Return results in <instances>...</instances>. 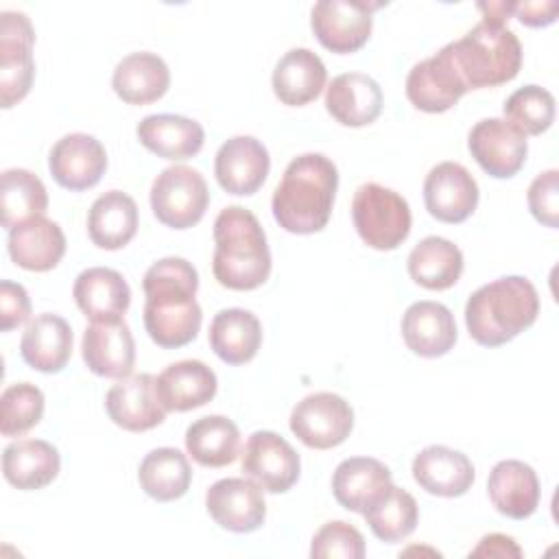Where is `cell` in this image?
Segmentation results:
<instances>
[{"mask_svg":"<svg viewBox=\"0 0 559 559\" xmlns=\"http://www.w3.org/2000/svg\"><path fill=\"white\" fill-rule=\"evenodd\" d=\"M35 31L26 13H0V103L4 109L20 103L35 76Z\"/></svg>","mask_w":559,"mask_h":559,"instance_id":"8","label":"cell"},{"mask_svg":"<svg viewBox=\"0 0 559 559\" xmlns=\"http://www.w3.org/2000/svg\"><path fill=\"white\" fill-rule=\"evenodd\" d=\"M336 188L338 170L334 162L321 153H304L290 159L273 190V216L290 234L321 231L330 221Z\"/></svg>","mask_w":559,"mask_h":559,"instance_id":"2","label":"cell"},{"mask_svg":"<svg viewBox=\"0 0 559 559\" xmlns=\"http://www.w3.org/2000/svg\"><path fill=\"white\" fill-rule=\"evenodd\" d=\"M31 314V299L22 284L2 280L0 282V330L9 332L22 325Z\"/></svg>","mask_w":559,"mask_h":559,"instance_id":"44","label":"cell"},{"mask_svg":"<svg viewBox=\"0 0 559 559\" xmlns=\"http://www.w3.org/2000/svg\"><path fill=\"white\" fill-rule=\"evenodd\" d=\"M312 559H362L365 539L360 531L343 520L325 522L312 537Z\"/></svg>","mask_w":559,"mask_h":559,"instance_id":"42","label":"cell"},{"mask_svg":"<svg viewBox=\"0 0 559 559\" xmlns=\"http://www.w3.org/2000/svg\"><path fill=\"white\" fill-rule=\"evenodd\" d=\"M262 343L260 319L245 308L218 310L210 323V347L227 365L249 362Z\"/></svg>","mask_w":559,"mask_h":559,"instance_id":"33","label":"cell"},{"mask_svg":"<svg viewBox=\"0 0 559 559\" xmlns=\"http://www.w3.org/2000/svg\"><path fill=\"white\" fill-rule=\"evenodd\" d=\"M288 424L304 445L312 450H330L349 437L354 428V411L345 397L319 391L293 406Z\"/></svg>","mask_w":559,"mask_h":559,"instance_id":"9","label":"cell"},{"mask_svg":"<svg viewBox=\"0 0 559 559\" xmlns=\"http://www.w3.org/2000/svg\"><path fill=\"white\" fill-rule=\"evenodd\" d=\"M402 338L413 354L439 358L456 343L454 314L439 301H415L402 314Z\"/></svg>","mask_w":559,"mask_h":559,"instance_id":"21","label":"cell"},{"mask_svg":"<svg viewBox=\"0 0 559 559\" xmlns=\"http://www.w3.org/2000/svg\"><path fill=\"white\" fill-rule=\"evenodd\" d=\"M382 90L376 79L362 72H345L332 79L325 90L328 114L345 127L371 124L382 111Z\"/></svg>","mask_w":559,"mask_h":559,"instance_id":"22","label":"cell"},{"mask_svg":"<svg viewBox=\"0 0 559 559\" xmlns=\"http://www.w3.org/2000/svg\"><path fill=\"white\" fill-rule=\"evenodd\" d=\"M242 472L269 493H284L297 480L301 461L295 448L273 430H255L242 452Z\"/></svg>","mask_w":559,"mask_h":559,"instance_id":"11","label":"cell"},{"mask_svg":"<svg viewBox=\"0 0 559 559\" xmlns=\"http://www.w3.org/2000/svg\"><path fill=\"white\" fill-rule=\"evenodd\" d=\"M487 496L498 513L511 520H524L539 504V478L528 463L504 459L489 472Z\"/></svg>","mask_w":559,"mask_h":559,"instance_id":"24","label":"cell"},{"mask_svg":"<svg viewBox=\"0 0 559 559\" xmlns=\"http://www.w3.org/2000/svg\"><path fill=\"white\" fill-rule=\"evenodd\" d=\"M380 2L319 0L310 11V26L323 48L349 55L362 48L373 28V11Z\"/></svg>","mask_w":559,"mask_h":559,"instance_id":"10","label":"cell"},{"mask_svg":"<svg viewBox=\"0 0 559 559\" xmlns=\"http://www.w3.org/2000/svg\"><path fill=\"white\" fill-rule=\"evenodd\" d=\"M539 314V297L524 275L498 277L476 288L465 304L469 336L483 347H498L531 328Z\"/></svg>","mask_w":559,"mask_h":559,"instance_id":"4","label":"cell"},{"mask_svg":"<svg viewBox=\"0 0 559 559\" xmlns=\"http://www.w3.org/2000/svg\"><path fill=\"white\" fill-rule=\"evenodd\" d=\"M20 354L28 367L41 373H59L72 356V328L70 323L52 312L37 314L28 321Z\"/></svg>","mask_w":559,"mask_h":559,"instance_id":"25","label":"cell"},{"mask_svg":"<svg viewBox=\"0 0 559 559\" xmlns=\"http://www.w3.org/2000/svg\"><path fill=\"white\" fill-rule=\"evenodd\" d=\"M325 79L328 70L317 52L310 48H290L275 63L271 83L284 105L301 107L321 94Z\"/></svg>","mask_w":559,"mask_h":559,"instance_id":"29","label":"cell"},{"mask_svg":"<svg viewBox=\"0 0 559 559\" xmlns=\"http://www.w3.org/2000/svg\"><path fill=\"white\" fill-rule=\"evenodd\" d=\"M44 393L31 382H17L0 395V432L20 437L39 424L44 415Z\"/></svg>","mask_w":559,"mask_h":559,"instance_id":"41","label":"cell"},{"mask_svg":"<svg viewBox=\"0 0 559 559\" xmlns=\"http://www.w3.org/2000/svg\"><path fill=\"white\" fill-rule=\"evenodd\" d=\"M469 557H496V559H520L522 548L515 544L513 537L502 535V533H491L485 535L474 550H469Z\"/></svg>","mask_w":559,"mask_h":559,"instance_id":"46","label":"cell"},{"mask_svg":"<svg viewBox=\"0 0 559 559\" xmlns=\"http://www.w3.org/2000/svg\"><path fill=\"white\" fill-rule=\"evenodd\" d=\"M218 389L216 373L201 360L170 362L157 376V391L166 411L186 413L207 404Z\"/></svg>","mask_w":559,"mask_h":559,"instance_id":"31","label":"cell"},{"mask_svg":"<svg viewBox=\"0 0 559 559\" xmlns=\"http://www.w3.org/2000/svg\"><path fill=\"white\" fill-rule=\"evenodd\" d=\"M170 85L166 61L148 50L131 52L118 61L111 74V87L129 105H148L162 98Z\"/></svg>","mask_w":559,"mask_h":559,"instance_id":"28","label":"cell"},{"mask_svg":"<svg viewBox=\"0 0 559 559\" xmlns=\"http://www.w3.org/2000/svg\"><path fill=\"white\" fill-rule=\"evenodd\" d=\"M48 207V192L44 181L26 168H9L2 173L0 210L2 227L9 231L31 218L44 216Z\"/></svg>","mask_w":559,"mask_h":559,"instance_id":"38","label":"cell"},{"mask_svg":"<svg viewBox=\"0 0 559 559\" xmlns=\"http://www.w3.org/2000/svg\"><path fill=\"white\" fill-rule=\"evenodd\" d=\"M559 2L548 0V2H513V15L524 24V26H548L557 20Z\"/></svg>","mask_w":559,"mask_h":559,"instance_id":"45","label":"cell"},{"mask_svg":"<svg viewBox=\"0 0 559 559\" xmlns=\"http://www.w3.org/2000/svg\"><path fill=\"white\" fill-rule=\"evenodd\" d=\"M72 297L92 323H114L122 321V314L129 310L131 288L118 271L92 266L74 280Z\"/></svg>","mask_w":559,"mask_h":559,"instance_id":"19","label":"cell"},{"mask_svg":"<svg viewBox=\"0 0 559 559\" xmlns=\"http://www.w3.org/2000/svg\"><path fill=\"white\" fill-rule=\"evenodd\" d=\"M186 450L203 467H225L236 461L240 430L225 415H207L186 430Z\"/></svg>","mask_w":559,"mask_h":559,"instance_id":"36","label":"cell"},{"mask_svg":"<svg viewBox=\"0 0 559 559\" xmlns=\"http://www.w3.org/2000/svg\"><path fill=\"white\" fill-rule=\"evenodd\" d=\"M469 90L452 63L448 46H443L437 55L415 63L406 76L408 100L428 114L448 111Z\"/></svg>","mask_w":559,"mask_h":559,"instance_id":"18","label":"cell"},{"mask_svg":"<svg viewBox=\"0 0 559 559\" xmlns=\"http://www.w3.org/2000/svg\"><path fill=\"white\" fill-rule=\"evenodd\" d=\"M271 157L266 146L253 135H234L221 144L214 157L218 186L236 197L253 194L266 181Z\"/></svg>","mask_w":559,"mask_h":559,"instance_id":"17","label":"cell"},{"mask_svg":"<svg viewBox=\"0 0 559 559\" xmlns=\"http://www.w3.org/2000/svg\"><path fill=\"white\" fill-rule=\"evenodd\" d=\"M105 408L109 419L129 432L151 430L159 426L168 413L162 404L157 378L153 373L122 378L107 391Z\"/></svg>","mask_w":559,"mask_h":559,"instance_id":"14","label":"cell"},{"mask_svg":"<svg viewBox=\"0 0 559 559\" xmlns=\"http://www.w3.org/2000/svg\"><path fill=\"white\" fill-rule=\"evenodd\" d=\"M61 467L59 452L44 439H20L2 452V474L9 485L33 491L50 485Z\"/></svg>","mask_w":559,"mask_h":559,"instance_id":"32","label":"cell"},{"mask_svg":"<svg viewBox=\"0 0 559 559\" xmlns=\"http://www.w3.org/2000/svg\"><path fill=\"white\" fill-rule=\"evenodd\" d=\"M7 249L17 266L41 273L61 262L66 253V236L55 221L37 216L9 231Z\"/></svg>","mask_w":559,"mask_h":559,"instance_id":"27","label":"cell"},{"mask_svg":"<svg viewBox=\"0 0 559 559\" xmlns=\"http://www.w3.org/2000/svg\"><path fill=\"white\" fill-rule=\"evenodd\" d=\"M135 135L144 148L164 159H188L203 148V127L186 116L177 114H153L146 116Z\"/></svg>","mask_w":559,"mask_h":559,"instance_id":"30","label":"cell"},{"mask_svg":"<svg viewBox=\"0 0 559 559\" xmlns=\"http://www.w3.org/2000/svg\"><path fill=\"white\" fill-rule=\"evenodd\" d=\"M352 221L360 240L378 251L400 247L411 234V207L406 199L373 181L356 190Z\"/></svg>","mask_w":559,"mask_h":559,"instance_id":"6","label":"cell"},{"mask_svg":"<svg viewBox=\"0 0 559 559\" xmlns=\"http://www.w3.org/2000/svg\"><path fill=\"white\" fill-rule=\"evenodd\" d=\"M424 203L441 223H463L478 205V183L456 162H441L424 179Z\"/></svg>","mask_w":559,"mask_h":559,"instance_id":"16","label":"cell"},{"mask_svg":"<svg viewBox=\"0 0 559 559\" xmlns=\"http://www.w3.org/2000/svg\"><path fill=\"white\" fill-rule=\"evenodd\" d=\"M474 476L467 454L448 445H428L413 459L415 483L432 496L459 498L467 493Z\"/></svg>","mask_w":559,"mask_h":559,"instance_id":"23","label":"cell"},{"mask_svg":"<svg viewBox=\"0 0 559 559\" xmlns=\"http://www.w3.org/2000/svg\"><path fill=\"white\" fill-rule=\"evenodd\" d=\"M138 480L146 496L157 502H170L188 491L192 469L181 450L155 448L142 459L138 467Z\"/></svg>","mask_w":559,"mask_h":559,"instance_id":"37","label":"cell"},{"mask_svg":"<svg viewBox=\"0 0 559 559\" xmlns=\"http://www.w3.org/2000/svg\"><path fill=\"white\" fill-rule=\"evenodd\" d=\"M146 295L144 328L153 343L177 349L197 338L203 312L194 295L199 273L186 258H162L148 266L142 280Z\"/></svg>","mask_w":559,"mask_h":559,"instance_id":"1","label":"cell"},{"mask_svg":"<svg viewBox=\"0 0 559 559\" xmlns=\"http://www.w3.org/2000/svg\"><path fill=\"white\" fill-rule=\"evenodd\" d=\"M445 46L467 90L502 85L515 79L522 68V44L500 22L480 20L461 39Z\"/></svg>","mask_w":559,"mask_h":559,"instance_id":"5","label":"cell"},{"mask_svg":"<svg viewBox=\"0 0 559 559\" xmlns=\"http://www.w3.org/2000/svg\"><path fill=\"white\" fill-rule=\"evenodd\" d=\"M210 203V190L197 168L177 164L164 168L151 186V210L155 218L173 229L197 225Z\"/></svg>","mask_w":559,"mask_h":559,"instance_id":"7","label":"cell"},{"mask_svg":"<svg viewBox=\"0 0 559 559\" xmlns=\"http://www.w3.org/2000/svg\"><path fill=\"white\" fill-rule=\"evenodd\" d=\"M463 273L461 249L441 236H426L408 253V275L428 290H445Z\"/></svg>","mask_w":559,"mask_h":559,"instance_id":"35","label":"cell"},{"mask_svg":"<svg viewBox=\"0 0 559 559\" xmlns=\"http://www.w3.org/2000/svg\"><path fill=\"white\" fill-rule=\"evenodd\" d=\"M138 231V205L122 190L100 194L87 214L90 240L107 251L122 249Z\"/></svg>","mask_w":559,"mask_h":559,"instance_id":"34","label":"cell"},{"mask_svg":"<svg viewBox=\"0 0 559 559\" xmlns=\"http://www.w3.org/2000/svg\"><path fill=\"white\" fill-rule=\"evenodd\" d=\"M371 533L384 542L395 544L406 539L419 520V509L415 498L395 485H391L373 504L362 511Z\"/></svg>","mask_w":559,"mask_h":559,"instance_id":"39","label":"cell"},{"mask_svg":"<svg viewBox=\"0 0 559 559\" xmlns=\"http://www.w3.org/2000/svg\"><path fill=\"white\" fill-rule=\"evenodd\" d=\"M81 352L87 369L103 378H129L135 365V341L124 321L87 325Z\"/></svg>","mask_w":559,"mask_h":559,"instance_id":"20","label":"cell"},{"mask_svg":"<svg viewBox=\"0 0 559 559\" xmlns=\"http://www.w3.org/2000/svg\"><path fill=\"white\" fill-rule=\"evenodd\" d=\"M212 271L221 286L253 290L271 275V251L255 214L242 205H227L214 221Z\"/></svg>","mask_w":559,"mask_h":559,"instance_id":"3","label":"cell"},{"mask_svg":"<svg viewBox=\"0 0 559 559\" xmlns=\"http://www.w3.org/2000/svg\"><path fill=\"white\" fill-rule=\"evenodd\" d=\"M528 210L542 225L559 227V173L555 168L539 173L528 186Z\"/></svg>","mask_w":559,"mask_h":559,"instance_id":"43","label":"cell"},{"mask_svg":"<svg viewBox=\"0 0 559 559\" xmlns=\"http://www.w3.org/2000/svg\"><path fill=\"white\" fill-rule=\"evenodd\" d=\"M467 148L476 164L496 179H509L526 162V135L504 118H483L467 135Z\"/></svg>","mask_w":559,"mask_h":559,"instance_id":"12","label":"cell"},{"mask_svg":"<svg viewBox=\"0 0 559 559\" xmlns=\"http://www.w3.org/2000/svg\"><path fill=\"white\" fill-rule=\"evenodd\" d=\"M48 168L61 188L81 192L96 186L105 175L107 151L90 133H68L52 144Z\"/></svg>","mask_w":559,"mask_h":559,"instance_id":"15","label":"cell"},{"mask_svg":"<svg viewBox=\"0 0 559 559\" xmlns=\"http://www.w3.org/2000/svg\"><path fill=\"white\" fill-rule=\"evenodd\" d=\"M391 469L371 456H349L332 474V493L341 507L362 513L391 487Z\"/></svg>","mask_w":559,"mask_h":559,"instance_id":"26","label":"cell"},{"mask_svg":"<svg viewBox=\"0 0 559 559\" xmlns=\"http://www.w3.org/2000/svg\"><path fill=\"white\" fill-rule=\"evenodd\" d=\"M502 111L504 120L524 135H539L555 120V96L539 85H524L504 100Z\"/></svg>","mask_w":559,"mask_h":559,"instance_id":"40","label":"cell"},{"mask_svg":"<svg viewBox=\"0 0 559 559\" xmlns=\"http://www.w3.org/2000/svg\"><path fill=\"white\" fill-rule=\"evenodd\" d=\"M210 518L225 531L251 533L264 524L262 487L251 478H221L205 493Z\"/></svg>","mask_w":559,"mask_h":559,"instance_id":"13","label":"cell"}]
</instances>
